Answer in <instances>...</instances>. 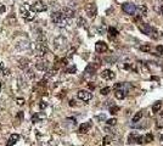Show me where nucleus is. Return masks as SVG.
<instances>
[{"mask_svg": "<svg viewBox=\"0 0 163 146\" xmlns=\"http://www.w3.org/2000/svg\"><path fill=\"white\" fill-rule=\"evenodd\" d=\"M51 21L54 23H55L56 26L59 27H66L67 23H68V20H67L61 11H55L51 13Z\"/></svg>", "mask_w": 163, "mask_h": 146, "instance_id": "obj_1", "label": "nucleus"}, {"mask_svg": "<svg viewBox=\"0 0 163 146\" xmlns=\"http://www.w3.org/2000/svg\"><path fill=\"white\" fill-rule=\"evenodd\" d=\"M20 13H21V16L27 21H33L34 17H36V12L27 5H21L20 6Z\"/></svg>", "mask_w": 163, "mask_h": 146, "instance_id": "obj_2", "label": "nucleus"}, {"mask_svg": "<svg viewBox=\"0 0 163 146\" xmlns=\"http://www.w3.org/2000/svg\"><path fill=\"white\" fill-rule=\"evenodd\" d=\"M138 27H139V29H140L142 33L146 34V36H150V37L153 38V39H157V38H158V36H157V31H156L155 28H152V27H151L150 24H146V23H139Z\"/></svg>", "mask_w": 163, "mask_h": 146, "instance_id": "obj_3", "label": "nucleus"}, {"mask_svg": "<svg viewBox=\"0 0 163 146\" xmlns=\"http://www.w3.org/2000/svg\"><path fill=\"white\" fill-rule=\"evenodd\" d=\"M36 52L39 57H44L47 52V45L46 41H37L36 43Z\"/></svg>", "mask_w": 163, "mask_h": 146, "instance_id": "obj_4", "label": "nucleus"}, {"mask_svg": "<svg viewBox=\"0 0 163 146\" xmlns=\"http://www.w3.org/2000/svg\"><path fill=\"white\" fill-rule=\"evenodd\" d=\"M31 9L34 11V12H43V11H45V10L47 9V6H46L43 1H40V0H37V1H34V3L32 4Z\"/></svg>", "mask_w": 163, "mask_h": 146, "instance_id": "obj_5", "label": "nucleus"}, {"mask_svg": "<svg viewBox=\"0 0 163 146\" xmlns=\"http://www.w3.org/2000/svg\"><path fill=\"white\" fill-rule=\"evenodd\" d=\"M66 45H67V39L65 37L60 36V37L54 39V46H55V49H59V50H61V49H63Z\"/></svg>", "mask_w": 163, "mask_h": 146, "instance_id": "obj_6", "label": "nucleus"}, {"mask_svg": "<svg viewBox=\"0 0 163 146\" xmlns=\"http://www.w3.org/2000/svg\"><path fill=\"white\" fill-rule=\"evenodd\" d=\"M77 96H78V99L82 100V101H90L91 100V97H93V94L90 92H88V90H79V92L77 93Z\"/></svg>", "mask_w": 163, "mask_h": 146, "instance_id": "obj_7", "label": "nucleus"}, {"mask_svg": "<svg viewBox=\"0 0 163 146\" xmlns=\"http://www.w3.org/2000/svg\"><path fill=\"white\" fill-rule=\"evenodd\" d=\"M122 9H123V11L125 13H128V15H134V13L137 12V6L134 4H130V3H124L122 5Z\"/></svg>", "mask_w": 163, "mask_h": 146, "instance_id": "obj_8", "label": "nucleus"}, {"mask_svg": "<svg viewBox=\"0 0 163 146\" xmlns=\"http://www.w3.org/2000/svg\"><path fill=\"white\" fill-rule=\"evenodd\" d=\"M128 143L129 144H133V143H137V144H142L144 143V136L139 135L138 133H132L128 138Z\"/></svg>", "mask_w": 163, "mask_h": 146, "instance_id": "obj_9", "label": "nucleus"}, {"mask_svg": "<svg viewBox=\"0 0 163 146\" xmlns=\"http://www.w3.org/2000/svg\"><path fill=\"white\" fill-rule=\"evenodd\" d=\"M85 11H86L88 16H89L90 18H94L95 16H96V12H98L96 5H95V4H88L85 6Z\"/></svg>", "mask_w": 163, "mask_h": 146, "instance_id": "obj_10", "label": "nucleus"}, {"mask_svg": "<svg viewBox=\"0 0 163 146\" xmlns=\"http://www.w3.org/2000/svg\"><path fill=\"white\" fill-rule=\"evenodd\" d=\"M36 68L39 69V71H44V72L49 71V62L45 60H40L36 64Z\"/></svg>", "mask_w": 163, "mask_h": 146, "instance_id": "obj_11", "label": "nucleus"}, {"mask_svg": "<svg viewBox=\"0 0 163 146\" xmlns=\"http://www.w3.org/2000/svg\"><path fill=\"white\" fill-rule=\"evenodd\" d=\"M62 15L68 20V18H73L74 17V15H76V11H74L72 8H68V6H66V8H63L62 9Z\"/></svg>", "mask_w": 163, "mask_h": 146, "instance_id": "obj_12", "label": "nucleus"}, {"mask_svg": "<svg viewBox=\"0 0 163 146\" xmlns=\"http://www.w3.org/2000/svg\"><path fill=\"white\" fill-rule=\"evenodd\" d=\"M107 44L105 43V41H98L96 44H95V50H96V52L99 54H102V52H106L107 51Z\"/></svg>", "mask_w": 163, "mask_h": 146, "instance_id": "obj_13", "label": "nucleus"}, {"mask_svg": "<svg viewBox=\"0 0 163 146\" xmlns=\"http://www.w3.org/2000/svg\"><path fill=\"white\" fill-rule=\"evenodd\" d=\"M101 77L106 80H111V79H114L116 74H114V72H112L111 69H105V71L101 72Z\"/></svg>", "mask_w": 163, "mask_h": 146, "instance_id": "obj_14", "label": "nucleus"}, {"mask_svg": "<svg viewBox=\"0 0 163 146\" xmlns=\"http://www.w3.org/2000/svg\"><path fill=\"white\" fill-rule=\"evenodd\" d=\"M91 122H86V123H82L80 124V127H79V129H78V131L80 134H85V133H88L89 131V129L91 128Z\"/></svg>", "mask_w": 163, "mask_h": 146, "instance_id": "obj_15", "label": "nucleus"}, {"mask_svg": "<svg viewBox=\"0 0 163 146\" xmlns=\"http://www.w3.org/2000/svg\"><path fill=\"white\" fill-rule=\"evenodd\" d=\"M20 140V135L18 134H11L10 138L8 139V143H6V146H13L17 141Z\"/></svg>", "mask_w": 163, "mask_h": 146, "instance_id": "obj_16", "label": "nucleus"}, {"mask_svg": "<svg viewBox=\"0 0 163 146\" xmlns=\"http://www.w3.org/2000/svg\"><path fill=\"white\" fill-rule=\"evenodd\" d=\"M96 68H98V65H89L86 67L85 69V77H89V75H93L95 73V71H96Z\"/></svg>", "mask_w": 163, "mask_h": 146, "instance_id": "obj_17", "label": "nucleus"}, {"mask_svg": "<svg viewBox=\"0 0 163 146\" xmlns=\"http://www.w3.org/2000/svg\"><path fill=\"white\" fill-rule=\"evenodd\" d=\"M108 34H110V36H108V37H110V39L112 38H116L117 36H118V31L116 29V28H113V27H110V28H108Z\"/></svg>", "mask_w": 163, "mask_h": 146, "instance_id": "obj_18", "label": "nucleus"}, {"mask_svg": "<svg viewBox=\"0 0 163 146\" xmlns=\"http://www.w3.org/2000/svg\"><path fill=\"white\" fill-rule=\"evenodd\" d=\"M28 64H29V61L27 59H20L18 60V66L21 68H26L27 66H28Z\"/></svg>", "mask_w": 163, "mask_h": 146, "instance_id": "obj_19", "label": "nucleus"}, {"mask_svg": "<svg viewBox=\"0 0 163 146\" xmlns=\"http://www.w3.org/2000/svg\"><path fill=\"white\" fill-rule=\"evenodd\" d=\"M161 107H162V103H161V101L155 102V103H153V106H152V112H153V113H157L158 111L161 110Z\"/></svg>", "mask_w": 163, "mask_h": 146, "instance_id": "obj_20", "label": "nucleus"}, {"mask_svg": "<svg viewBox=\"0 0 163 146\" xmlns=\"http://www.w3.org/2000/svg\"><path fill=\"white\" fill-rule=\"evenodd\" d=\"M77 23H78L79 27H83V28H85V29L88 28V23H86V21L83 17H79L78 21H77Z\"/></svg>", "mask_w": 163, "mask_h": 146, "instance_id": "obj_21", "label": "nucleus"}, {"mask_svg": "<svg viewBox=\"0 0 163 146\" xmlns=\"http://www.w3.org/2000/svg\"><path fill=\"white\" fill-rule=\"evenodd\" d=\"M0 72H3L4 75H9L11 73V71H10L9 68H5L4 67V64H0Z\"/></svg>", "mask_w": 163, "mask_h": 146, "instance_id": "obj_22", "label": "nucleus"}, {"mask_svg": "<svg viewBox=\"0 0 163 146\" xmlns=\"http://www.w3.org/2000/svg\"><path fill=\"white\" fill-rule=\"evenodd\" d=\"M140 50L144 52H150L151 46H150V44H142V45H140Z\"/></svg>", "mask_w": 163, "mask_h": 146, "instance_id": "obj_23", "label": "nucleus"}, {"mask_svg": "<svg viewBox=\"0 0 163 146\" xmlns=\"http://www.w3.org/2000/svg\"><path fill=\"white\" fill-rule=\"evenodd\" d=\"M141 118H142V113L141 112H137V113H135V116L133 117V123H138Z\"/></svg>", "mask_w": 163, "mask_h": 146, "instance_id": "obj_24", "label": "nucleus"}, {"mask_svg": "<svg viewBox=\"0 0 163 146\" xmlns=\"http://www.w3.org/2000/svg\"><path fill=\"white\" fill-rule=\"evenodd\" d=\"M153 140V135L152 134H150V133H148V134H146L145 136H144V143H151Z\"/></svg>", "mask_w": 163, "mask_h": 146, "instance_id": "obj_25", "label": "nucleus"}, {"mask_svg": "<svg viewBox=\"0 0 163 146\" xmlns=\"http://www.w3.org/2000/svg\"><path fill=\"white\" fill-rule=\"evenodd\" d=\"M56 74V69H51V71H46V74H45V78H50L52 75Z\"/></svg>", "mask_w": 163, "mask_h": 146, "instance_id": "obj_26", "label": "nucleus"}, {"mask_svg": "<svg viewBox=\"0 0 163 146\" xmlns=\"http://www.w3.org/2000/svg\"><path fill=\"white\" fill-rule=\"evenodd\" d=\"M118 111H119V107H118V106H111V107H110V112H111L112 115H116Z\"/></svg>", "mask_w": 163, "mask_h": 146, "instance_id": "obj_27", "label": "nucleus"}, {"mask_svg": "<svg viewBox=\"0 0 163 146\" xmlns=\"http://www.w3.org/2000/svg\"><path fill=\"white\" fill-rule=\"evenodd\" d=\"M106 123H107V126H114L117 123V119L116 118H111V119H107Z\"/></svg>", "mask_w": 163, "mask_h": 146, "instance_id": "obj_28", "label": "nucleus"}, {"mask_svg": "<svg viewBox=\"0 0 163 146\" xmlns=\"http://www.w3.org/2000/svg\"><path fill=\"white\" fill-rule=\"evenodd\" d=\"M156 51H157V54L161 57H163V46L162 45H158L157 48H156Z\"/></svg>", "mask_w": 163, "mask_h": 146, "instance_id": "obj_29", "label": "nucleus"}, {"mask_svg": "<svg viewBox=\"0 0 163 146\" xmlns=\"http://www.w3.org/2000/svg\"><path fill=\"white\" fill-rule=\"evenodd\" d=\"M110 92H111V88H110V87H106V88H102V89H101V94H102V95H107Z\"/></svg>", "mask_w": 163, "mask_h": 146, "instance_id": "obj_30", "label": "nucleus"}, {"mask_svg": "<svg viewBox=\"0 0 163 146\" xmlns=\"http://www.w3.org/2000/svg\"><path fill=\"white\" fill-rule=\"evenodd\" d=\"M76 71H77L76 66H72V67H70V68H67V69H66V72H67V73H76Z\"/></svg>", "mask_w": 163, "mask_h": 146, "instance_id": "obj_31", "label": "nucleus"}, {"mask_svg": "<svg viewBox=\"0 0 163 146\" xmlns=\"http://www.w3.org/2000/svg\"><path fill=\"white\" fill-rule=\"evenodd\" d=\"M74 52H76V49H74V48H72L71 50H70L68 52H67V59H71V57L73 56V54H74Z\"/></svg>", "mask_w": 163, "mask_h": 146, "instance_id": "obj_32", "label": "nucleus"}, {"mask_svg": "<svg viewBox=\"0 0 163 146\" xmlns=\"http://www.w3.org/2000/svg\"><path fill=\"white\" fill-rule=\"evenodd\" d=\"M40 118H42V116H39V113H37V115H34V116L32 117V121L34 122V123H37V122L40 119Z\"/></svg>", "mask_w": 163, "mask_h": 146, "instance_id": "obj_33", "label": "nucleus"}, {"mask_svg": "<svg viewBox=\"0 0 163 146\" xmlns=\"http://www.w3.org/2000/svg\"><path fill=\"white\" fill-rule=\"evenodd\" d=\"M111 143V136H105L104 138V145H108V144H110Z\"/></svg>", "mask_w": 163, "mask_h": 146, "instance_id": "obj_34", "label": "nucleus"}, {"mask_svg": "<svg viewBox=\"0 0 163 146\" xmlns=\"http://www.w3.org/2000/svg\"><path fill=\"white\" fill-rule=\"evenodd\" d=\"M27 75H28V77H29L31 79L34 78V73H33L32 69H27Z\"/></svg>", "mask_w": 163, "mask_h": 146, "instance_id": "obj_35", "label": "nucleus"}, {"mask_svg": "<svg viewBox=\"0 0 163 146\" xmlns=\"http://www.w3.org/2000/svg\"><path fill=\"white\" fill-rule=\"evenodd\" d=\"M140 10L142 11V13H144V15H146V13H147V8H146L145 5H141L140 6Z\"/></svg>", "mask_w": 163, "mask_h": 146, "instance_id": "obj_36", "label": "nucleus"}, {"mask_svg": "<svg viewBox=\"0 0 163 146\" xmlns=\"http://www.w3.org/2000/svg\"><path fill=\"white\" fill-rule=\"evenodd\" d=\"M16 102H17V105H23V103H24V100H23V99H17Z\"/></svg>", "mask_w": 163, "mask_h": 146, "instance_id": "obj_37", "label": "nucleus"}, {"mask_svg": "<svg viewBox=\"0 0 163 146\" xmlns=\"http://www.w3.org/2000/svg\"><path fill=\"white\" fill-rule=\"evenodd\" d=\"M39 107L42 108V110H43V108H45V107H46V103H45L44 101H42V102H40V105H39Z\"/></svg>", "mask_w": 163, "mask_h": 146, "instance_id": "obj_38", "label": "nucleus"}, {"mask_svg": "<svg viewBox=\"0 0 163 146\" xmlns=\"http://www.w3.org/2000/svg\"><path fill=\"white\" fill-rule=\"evenodd\" d=\"M17 118H21V119H22V118H23V113H22V112H20V113L17 115Z\"/></svg>", "mask_w": 163, "mask_h": 146, "instance_id": "obj_39", "label": "nucleus"}, {"mask_svg": "<svg viewBox=\"0 0 163 146\" xmlns=\"http://www.w3.org/2000/svg\"><path fill=\"white\" fill-rule=\"evenodd\" d=\"M98 118H99V119H105V116L101 115V116H98Z\"/></svg>", "mask_w": 163, "mask_h": 146, "instance_id": "obj_40", "label": "nucleus"}, {"mask_svg": "<svg viewBox=\"0 0 163 146\" xmlns=\"http://www.w3.org/2000/svg\"><path fill=\"white\" fill-rule=\"evenodd\" d=\"M0 89H1V83H0Z\"/></svg>", "mask_w": 163, "mask_h": 146, "instance_id": "obj_41", "label": "nucleus"}, {"mask_svg": "<svg viewBox=\"0 0 163 146\" xmlns=\"http://www.w3.org/2000/svg\"><path fill=\"white\" fill-rule=\"evenodd\" d=\"M162 139H163V136H162Z\"/></svg>", "mask_w": 163, "mask_h": 146, "instance_id": "obj_42", "label": "nucleus"}]
</instances>
